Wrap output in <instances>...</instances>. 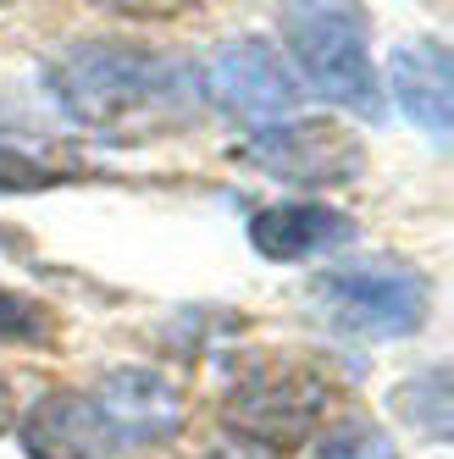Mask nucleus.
<instances>
[{"label":"nucleus","instance_id":"obj_1","mask_svg":"<svg viewBox=\"0 0 454 459\" xmlns=\"http://www.w3.org/2000/svg\"><path fill=\"white\" fill-rule=\"evenodd\" d=\"M45 83H50V100L78 127L117 134V139L139 134V127L178 122L200 100V73L194 67L139 45H117V39H83L73 50H61L45 67Z\"/></svg>","mask_w":454,"mask_h":459},{"label":"nucleus","instance_id":"obj_2","mask_svg":"<svg viewBox=\"0 0 454 459\" xmlns=\"http://www.w3.org/2000/svg\"><path fill=\"white\" fill-rule=\"evenodd\" d=\"M283 45L288 61L310 94L333 100L366 122H382V89L371 73V22L361 6H338V0H305V6H283Z\"/></svg>","mask_w":454,"mask_h":459},{"label":"nucleus","instance_id":"obj_3","mask_svg":"<svg viewBox=\"0 0 454 459\" xmlns=\"http://www.w3.org/2000/svg\"><path fill=\"white\" fill-rule=\"evenodd\" d=\"M327 399H333L327 377L300 366V359H249L222 399V420L244 443L288 454L321 426Z\"/></svg>","mask_w":454,"mask_h":459},{"label":"nucleus","instance_id":"obj_4","mask_svg":"<svg viewBox=\"0 0 454 459\" xmlns=\"http://www.w3.org/2000/svg\"><path fill=\"white\" fill-rule=\"evenodd\" d=\"M310 299L327 310L338 333L354 338H410L427 321V277L377 260V266H333L310 282Z\"/></svg>","mask_w":454,"mask_h":459},{"label":"nucleus","instance_id":"obj_5","mask_svg":"<svg viewBox=\"0 0 454 459\" xmlns=\"http://www.w3.org/2000/svg\"><path fill=\"white\" fill-rule=\"evenodd\" d=\"M300 78L288 73V61L277 56V45H266L261 34L227 39L205 67H200V100H211L222 117L249 122V127H272L288 122L300 106Z\"/></svg>","mask_w":454,"mask_h":459},{"label":"nucleus","instance_id":"obj_6","mask_svg":"<svg viewBox=\"0 0 454 459\" xmlns=\"http://www.w3.org/2000/svg\"><path fill=\"white\" fill-rule=\"evenodd\" d=\"M239 160L261 167L277 183H300V188H338L354 183L366 167V150L361 139L338 122H321V117H288L272 127H255V139L239 144Z\"/></svg>","mask_w":454,"mask_h":459},{"label":"nucleus","instance_id":"obj_7","mask_svg":"<svg viewBox=\"0 0 454 459\" xmlns=\"http://www.w3.org/2000/svg\"><path fill=\"white\" fill-rule=\"evenodd\" d=\"M117 443H167L183 432V393L150 366H117L89 393Z\"/></svg>","mask_w":454,"mask_h":459},{"label":"nucleus","instance_id":"obj_8","mask_svg":"<svg viewBox=\"0 0 454 459\" xmlns=\"http://www.w3.org/2000/svg\"><path fill=\"white\" fill-rule=\"evenodd\" d=\"M17 437L28 459H111L122 448L111 437L106 415L94 410V399L73 387H56L45 399H34V410L17 420Z\"/></svg>","mask_w":454,"mask_h":459},{"label":"nucleus","instance_id":"obj_9","mask_svg":"<svg viewBox=\"0 0 454 459\" xmlns=\"http://www.w3.org/2000/svg\"><path fill=\"white\" fill-rule=\"evenodd\" d=\"M388 89H394L399 111L421 127L427 139H449L454 127V67L438 39H410L388 61Z\"/></svg>","mask_w":454,"mask_h":459},{"label":"nucleus","instance_id":"obj_10","mask_svg":"<svg viewBox=\"0 0 454 459\" xmlns=\"http://www.w3.org/2000/svg\"><path fill=\"white\" fill-rule=\"evenodd\" d=\"M354 238V221L333 205L321 200H294V205H266L249 216V244L255 255L277 260V266H288V260H316L327 249H344Z\"/></svg>","mask_w":454,"mask_h":459},{"label":"nucleus","instance_id":"obj_11","mask_svg":"<svg viewBox=\"0 0 454 459\" xmlns=\"http://www.w3.org/2000/svg\"><path fill=\"white\" fill-rule=\"evenodd\" d=\"M83 178L78 160H61V155H45L39 144H22L0 127V194H39V188H56V183H73Z\"/></svg>","mask_w":454,"mask_h":459},{"label":"nucleus","instance_id":"obj_12","mask_svg":"<svg viewBox=\"0 0 454 459\" xmlns=\"http://www.w3.org/2000/svg\"><path fill=\"white\" fill-rule=\"evenodd\" d=\"M394 410L415 426L421 437L432 443H449V426H454V393H449V371L443 366H427L415 371L399 393H394Z\"/></svg>","mask_w":454,"mask_h":459},{"label":"nucleus","instance_id":"obj_13","mask_svg":"<svg viewBox=\"0 0 454 459\" xmlns=\"http://www.w3.org/2000/svg\"><path fill=\"white\" fill-rule=\"evenodd\" d=\"M316 459H399V448L377 420H338L316 443Z\"/></svg>","mask_w":454,"mask_h":459},{"label":"nucleus","instance_id":"obj_14","mask_svg":"<svg viewBox=\"0 0 454 459\" xmlns=\"http://www.w3.org/2000/svg\"><path fill=\"white\" fill-rule=\"evenodd\" d=\"M50 333H56V321L39 299L0 288V343H45Z\"/></svg>","mask_w":454,"mask_h":459},{"label":"nucleus","instance_id":"obj_15","mask_svg":"<svg viewBox=\"0 0 454 459\" xmlns=\"http://www.w3.org/2000/svg\"><path fill=\"white\" fill-rule=\"evenodd\" d=\"M12 410H17V404H12V382L0 377V432H6V426H12Z\"/></svg>","mask_w":454,"mask_h":459},{"label":"nucleus","instance_id":"obj_16","mask_svg":"<svg viewBox=\"0 0 454 459\" xmlns=\"http://www.w3.org/2000/svg\"><path fill=\"white\" fill-rule=\"evenodd\" d=\"M211 459H222V454H211Z\"/></svg>","mask_w":454,"mask_h":459}]
</instances>
